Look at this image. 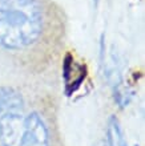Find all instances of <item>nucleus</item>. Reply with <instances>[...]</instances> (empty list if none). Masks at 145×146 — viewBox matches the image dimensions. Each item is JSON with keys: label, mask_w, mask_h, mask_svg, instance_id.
I'll list each match as a JSON object with an SVG mask.
<instances>
[{"label": "nucleus", "mask_w": 145, "mask_h": 146, "mask_svg": "<svg viewBox=\"0 0 145 146\" xmlns=\"http://www.w3.org/2000/svg\"><path fill=\"white\" fill-rule=\"evenodd\" d=\"M43 29L37 0H0V46L23 49L32 45Z\"/></svg>", "instance_id": "f257e3e1"}, {"label": "nucleus", "mask_w": 145, "mask_h": 146, "mask_svg": "<svg viewBox=\"0 0 145 146\" xmlns=\"http://www.w3.org/2000/svg\"><path fill=\"white\" fill-rule=\"evenodd\" d=\"M19 146H49L48 129L37 113L24 115Z\"/></svg>", "instance_id": "f03ea898"}, {"label": "nucleus", "mask_w": 145, "mask_h": 146, "mask_svg": "<svg viewBox=\"0 0 145 146\" xmlns=\"http://www.w3.org/2000/svg\"><path fill=\"white\" fill-rule=\"evenodd\" d=\"M23 122L24 114L21 111L0 115V143L3 146H19Z\"/></svg>", "instance_id": "7ed1b4c3"}, {"label": "nucleus", "mask_w": 145, "mask_h": 146, "mask_svg": "<svg viewBox=\"0 0 145 146\" xmlns=\"http://www.w3.org/2000/svg\"><path fill=\"white\" fill-rule=\"evenodd\" d=\"M23 104V97L15 89L0 88V115L13 111H21Z\"/></svg>", "instance_id": "20e7f679"}, {"label": "nucleus", "mask_w": 145, "mask_h": 146, "mask_svg": "<svg viewBox=\"0 0 145 146\" xmlns=\"http://www.w3.org/2000/svg\"><path fill=\"white\" fill-rule=\"evenodd\" d=\"M97 1H99V0H96V4H97Z\"/></svg>", "instance_id": "39448f33"}]
</instances>
